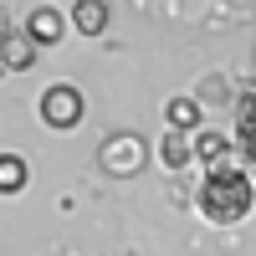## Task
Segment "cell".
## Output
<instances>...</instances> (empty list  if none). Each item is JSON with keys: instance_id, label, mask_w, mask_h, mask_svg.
Returning a JSON list of instances; mask_svg holds the SVG:
<instances>
[{"instance_id": "obj_9", "label": "cell", "mask_w": 256, "mask_h": 256, "mask_svg": "<svg viewBox=\"0 0 256 256\" xmlns=\"http://www.w3.org/2000/svg\"><path fill=\"white\" fill-rule=\"evenodd\" d=\"M36 52H41V46L26 36V26H10V31H6V72H31Z\"/></svg>"}, {"instance_id": "obj_2", "label": "cell", "mask_w": 256, "mask_h": 256, "mask_svg": "<svg viewBox=\"0 0 256 256\" xmlns=\"http://www.w3.org/2000/svg\"><path fill=\"white\" fill-rule=\"evenodd\" d=\"M36 113H41V123H46V128L67 134V128L82 123V113H88V98H82V88H72V82H52V88H41Z\"/></svg>"}, {"instance_id": "obj_3", "label": "cell", "mask_w": 256, "mask_h": 256, "mask_svg": "<svg viewBox=\"0 0 256 256\" xmlns=\"http://www.w3.org/2000/svg\"><path fill=\"white\" fill-rule=\"evenodd\" d=\"M98 164H102V174H113V180H134L148 164V144L138 134H108L98 144Z\"/></svg>"}, {"instance_id": "obj_10", "label": "cell", "mask_w": 256, "mask_h": 256, "mask_svg": "<svg viewBox=\"0 0 256 256\" xmlns=\"http://www.w3.org/2000/svg\"><path fill=\"white\" fill-rule=\"evenodd\" d=\"M20 190H26V159L0 154V195H20Z\"/></svg>"}, {"instance_id": "obj_5", "label": "cell", "mask_w": 256, "mask_h": 256, "mask_svg": "<svg viewBox=\"0 0 256 256\" xmlns=\"http://www.w3.org/2000/svg\"><path fill=\"white\" fill-rule=\"evenodd\" d=\"M164 128H174V134H190V138H195L200 128H205V108H200V98H195V92L169 98V102H164Z\"/></svg>"}, {"instance_id": "obj_6", "label": "cell", "mask_w": 256, "mask_h": 256, "mask_svg": "<svg viewBox=\"0 0 256 256\" xmlns=\"http://www.w3.org/2000/svg\"><path fill=\"white\" fill-rule=\"evenodd\" d=\"M195 164L200 169H220V164H236V144L216 128H200L195 134Z\"/></svg>"}, {"instance_id": "obj_8", "label": "cell", "mask_w": 256, "mask_h": 256, "mask_svg": "<svg viewBox=\"0 0 256 256\" xmlns=\"http://www.w3.org/2000/svg\"><path fill=\"white\" fill-rule=\"evenodd\" d=\"M169 174H180V169L195 164V138L190 134H174V128H164V138H159V154H154Z\"/></svg>"}, {"instance_id": "obj_4", "label": "cell", "mask_w": 256, "mask_h": 256, "mask_svg": "<svg viewBox=\"0 0 256 256\" xmlns=\"http://www.w3.org/2000/svg\"><path fill=\"white\" fill-rule=\"evenodd\" d=\"M67 26H72V20L62 16L56 6H36V10L26 16V36L36 41L41 52H46V46H62V36H67Z\"/></svg>"}, {"instance_id": "obj_11", "label": "cell", "mask_w": 256, "mask_h": 256, "mask_svg": "<svg viewBox=\"0 0 256 256\" xmlns=\"http://www.w3.org/2000/svg\"><path fill=\"white\" fill-rule=\"evenodd\" d=\"M236 164L256 180V128H236Z\"/></svg>"}, {"instance_id": "obj_12", "label": "cell", "mask_w": 256, "mask_h": 256, "mask_svg": "<svg viewBox=\"0 0 256 256\" xmlns=\"http://www.w3.org/2000/svg\"><path fill=\"white\" fill-rule=\"evenodd\" d=\"M236 128H256V88H246L236 98Z\"/></svg>"}, {"instance_id": "obj_7", "label": "cell", "mask_w": 256, "mask_h": 256, "mask_svg": "<svg viewBox=\"0 0 256 256\" xmlns=\"http://www.w3.org/2000/svg\"><path fill=\"white\" fill-rule=\"evenodd\" d=\"M67 20H72V31H82V36H102L108 20H113V10H108V0H72Z\"/></svg>"}, {"instance_id": "obj_1", "label": "cell", "mask_w": 256, "mask_h": 256, "mask_svg": "<svg viewBox=\"0 0 256 256\" xmlns=\"http://www.w3.org/2000/svg\"><path fill=\"white\" fill-rule=\"evenodd\" d=\"M195 210H200V220H210V226H241V220H251V210H256V180L246 174L241 164L205 169V180L195 190Z\"/></svg>"}]
</instances>
